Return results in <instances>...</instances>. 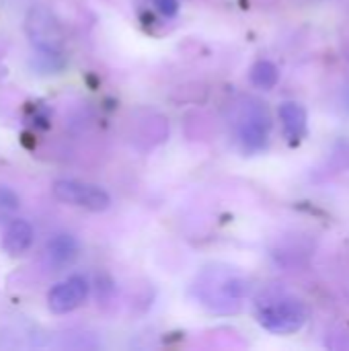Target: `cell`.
Instances as JSON below:
<instances>
[{"label": "cell", "mask_w": 349, "mask_h": 351, "mask_svg": "<svg viewBox=\"0 0 349 351\" xmlns=\"http://www.w3.org/2000/svg\"><path fill=\"white\" fill-rule=\"evenodd\" d=\"M255 317L265 331L276 335H290L304 327L309 311L300 298L282 290H269L257 300Z\"/></svg>", "instance_id": "cell-1"}, {"label": "cell", "mask_w": 349, "mask_h": 351, "mask_svg": "<svg viewBox=\"0 0 349 351\" xmlns=\"http://www.w3.org/2000/svg\"><path fill=\"white\" fill-rule=\"evenodd\" d=\"M51 195L68 206H76L88 212H105L111 206V195L93 183H82L74 179H58L51 185Z\"/></svg>", "instance_id": "cell-2"}, {"label": "cell", "mask_w": 349, "mask_h": 351, "mask_svg": "<svg viewBox=\"0 0 349 351\" xmlns=\"http://www.w3.org/2000/svg\"><path fill=\"white\" fill-rule=\"evenodd\" d=\"M237 132L241 144L247 150H263L267 146L269 132H272V117L267 107L261 101L249 99L247 105L241 109Z\"/></svg>", "instance_id": "cell-3"}, {"label": "cell", "mask_w": 349, "mask_h": 351, "mask_svg": "<svg viewBox=\"0 0 349 351\" xmlns=\"http://www.w3.org/2000/svg\"><path fill=\"white\" fill-rule=\"evenodd\" d=\"M27 33L33 45L41 51V56H51V58L60 56L62 31L49 10L33 8L27 16Z\"/></svg>", "instance_id": "cell-4"}, {"label": "cell", "mask_w": 349, "mask_h": 351, "mask_svg": "<svg viewBox=\"0 0 349 351\" xmlns=\"http://www.w3.org/2000/svg\"><path fill=\"white\" fill-rule=\"evenodd\" d=\"M88 296V282L82 276H70L56 284L47 294V306L53 315H68L76 311Z\"/></svg>", "instance_id": "cell-5"}, {"label": "cell", "mask_w": 349, "mask_h": 351, "mask_svg": "<svg viewBox=\"0 0 349 351\" xmlns=\"http://www.w3.org/2000/svg\"><path fill=\"white\" fill-rule=\"evenodd\" d=\"M33 226L23 220V218H12L6 224L4 237H2V249L10 255V257H19L23 253H27L33 245Z\"/></svg>", "instance_id": "cell-6"}, {"label": "cell", "mask_w": 349, "mask_h": 351, "mask_svg": "<svg viewBox=\"0 0 349 351\" xmlns=\"http://www.w3.org/2000/svg\"><path fill=\"white\" fill-rule=\"evenodd\" d=\"M45 257L51 267H66L78 257V241L68 232L53 234L45 245Z\"/></svg>", "instance_id": "cell-7"}, {"label": "cell", "mask_w": 349, "mask_h": 351, "mask_svg": "<svg viewBox=\"0 0 349 351\" xmlns=\"http://www.w3.org/2000/svg\"><path fill=\"white\" fill-rule=\"evenodd\" d=\"M280 119L288 142H300L306 136V109L300 103L288 101L280 105Z\"/></svg>", "instance_id": "cell-8"}, {"label": "cell", "mask_w": 349, "mask_h": 351, "mask_svg": "<svg viewBox=\"0 0 349 351\" xmlns=\"http://www.w3.org/2000/svg\"><path fill=\"white\" fill-rule=\"evenodd\" d=\"M249 78H251L253 86L263 88V90H269L280 80V68L274 62H269V60H259V62H255L251 66Z\"/></svg>", "instance_id": "cell-9"}, {"label": "cell", "mask_w": 349, "mask_h": 351, "mask_svg": "<svg viewBox=\"0 0 349 351\" xmlns=\"http://www.w3.org/2000/svg\"><path fill=\"white\" fill-rule=\"evenodd\" d=\"M19 206H21L19 195L8 187H0V224L6 222V220H12Z\"/></svg>", "instance_id": "cell-10"}, {"label": "cell", "mask_w": 349, "mask_h": 351, "mask_svg": "<svg viewBox=\"0 0 349 351\" xmlns=\"http://www.w3.org/2000/svg\"><path fill=\"white\" fill-rule=\"evenodd\" d=\"M150 4L158 14H163L167 19H171L179 12V0H150Z\"/></svg>", "instance_id": "cell-11"}]
</instances>
